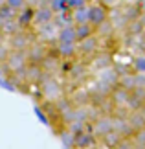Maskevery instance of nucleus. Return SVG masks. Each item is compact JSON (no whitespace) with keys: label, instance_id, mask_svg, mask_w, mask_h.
I'll return each mask as SVG.
<instances>
[{"label":"nucleus","instance_id":"1","mask_svg":"<svg viewBox=\"0 0 145 149\" xmlns=\"http://www.w3.org/2000/svg\"><path fill=\"white\" fill-rule=\"evenodd\" d=\"M40 88H42V98L48 103H57L62 98V87L57 83V79L53 76L44 74L42 81H40Z\"/></svg>","mask_w":145,"mask_h":149},{"label":"nucleus","instance_id":"2","mask_svg":"<svg viewBox=\"0 0 145 149\" xmlns=\"http://www.w3.org/2000/svg\"><path fill=\"white\" fill-rule=\"evenodd\" d=\"M108 15H110V9H107L105 6H101L99 2L88 6V24L94 26L96 30H97L101 24L108 22Z\"/></svg>","mask_w":145,"mask_h":149},{"label":"nucleus","instance_id":"3","mask_svg":"<svg viewBox=\"0 0 145 149\" xmlns=\"http://www.w3.org/2000/svg\"><path fill=\"white\" fill-rule=\"evenodd\" d=\"M33 41H35V37H30L26 30H19L8 39V46L11 52H26Z\"/></svg>","mask_w":145,"mask_h":149},{"label":"nucleus","instance_id":"4","mask_svg":"<svg viewBox=\"0 0 145 149\" xmlns=\"http://www.w3.org/2000/svg\"><path fill=\"white\" fill-rule=\"evenodd\" d=\"M50 50L59 57L61 61H72L74 57H77V42H51Z\"/></svg>","mask_w":145,"mask_h":149},{"label":"nucleus","instance_id":"5","mask_svg":"<svg viewBox=\"0 0 145 149\" xmlns=\"http://www.w3.org/2000/svg\"><path fill=\"white\" fill-rule=\"evenodd\" d=\"M48 44H44V42H39V41H33L30 44V48L26 50V55H28V65H39L40 66V63L44 61V57L48 55Z\"/></svg>","mask_w":145,"mask_h":149},{"label":"nucleus","instance_id":"6","mask_svg":"<svg viewBox=\"0 0 145 149\" xmlns=\"http://www.w3.org/2000/svg\"><path fill=\"white\" fill-rule=\"evenodd\" d=\"M110 131H114V120H110L107 116L97 118V120H94V123H92V134H99L101 138L105 134H108Z\"/></svg>","mask_w":145,"mask_h":149},{"label":"nucleus","instance_id":"7","mask_svg":"<svg viewBox=\"0 0 145 149\" xmlns=\"http://www.w3.org/2000/svg\"><path fill=\"white\" fill-rule=\"evenodd\" d=\"M53 17H55V13L51 11L50 6L37 8V9H35V15H33V24H37V26L50 24V22H53Z\"/></svg>","mask_w":145,"mask_h":149},{"label":"nucleus","instance_id":"8","mask_svg":"<svg viewBox=\"0 0 145 149\" xmlns=\"http://www.w3.org/2000/svg\"><path fill=\"white\" fill-rule=\"evenodd\" d=\"M33 15H35V9L33 8H26L24 9H20V11H17V26H19V30H28V26H31L33 24Z\"/></svg>","mask_w":145,"mask_h":149},{"label":"nucleus","instance_id":"9","mask_svg":"<svg viewBox=\"0 0 145 149\" xmlns=\"http://www.w3.org/2000/svg\"><path fill=\"white\" fill-rule=\"evenodd\" d=\"M94 134L92 133H86V131H79V133H74V147L77 149H90L92 146H94Z\"/></svg>","mask_w":145,"mask_h":149},{"label":"nucleus","instance_id":"10","mask_svg":"<svg viewBox=\"0 0 145 149\" xmlns=\"http://www.w3.org/2000/svg\"><path fill=\"white\" fill-rule=\"evenodd\" d=\"M55 41H59V42H77V39H75V26L72 24V26L59 28Z\"/></svg>","mask_w":145,"mask_h":149},{"label":"nucleus","instance_id":"11","mask_svg":"<svg viewBox=\"0 0 145 149\" xmlns=\"http://www.w3.org/2000/svg\"><path fill=\"white\" fill-rule=\"evenodd\" d=\"M74 26H75V39H77V42L96 35V28L90 26L88 22H86V24H74Z\"/></svg>","mask_w":145,"mask_h":149},{"label":"nucleus","instance_id":"12","mask_svg":"<svg viewBox=\"0 0 145 149\" xmlns=\"http://www.w3.org/2000/svg\"><path fill=\"white\" fill-rule=\"evenodd\" d=\"M72 22L74 24H86L88 22V6L72 9Z\"/></svg>","mask_w":145,"mask_h":149},{"label":"nucleus","instance_id":"13","mask_svg":"<svg viewBox=\"0 0 145 149\" xmlns=\"http://www.w3.org/2000/svg\"><path fill=\"white\" fill-rule=\"evenodd\" d=\"M132 66L138 74H143L145 72V55H138L134 61H132Z\"/></svg>","mask_w":145,"mask_h":149},{"label":"nucleus","instance_id":"14","mask_svg":"<svg viewBox=\"0 0 145 149\" xmlns=\"http://www.w3.org/2000/svg\"><path fill=\"white\" fill-rule=\"evenodd\" d=\"M6 6L15 9V11H20V9L26 8V0H6Z\"/></svg>","mask_w":145,"mask_h":149},{"label":"nucleus","instance_id":"15","mask_svg":"<svg viewBox=\"0 0 145 149\" xmlns=\"http://www.w3.org/2000/svg\"><path fill=\"white\" fill-rule=\"evenodd\" d=\"M97 2H99L101 6H105L107 9H110V11H112V8H114V6L119 2V0H97Z\"/></svg>","mask_w":145,"mask_h":149}]
</instances>
